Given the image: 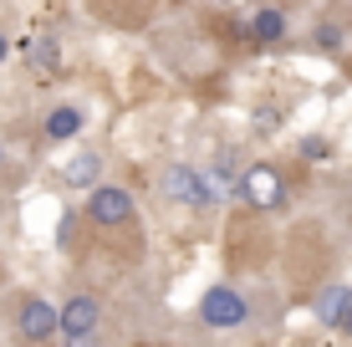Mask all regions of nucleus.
I'll list each match as a JSON object with an SVG mask.
<instances>
[{"instance_id": "1", "label": "nucleus", "mask_w": 352, "mask_h": 347, "mask_svg": "<svg viewBox=\"0 0 352 347\" xmlns=\"http://www.w3.org/2000/svg\"><path fill=\"white\" fill-rule=\"evenodd\" d=\"M199 322H204V327H220V332L245 327V322H250V296H245V291H235L230 281L210 286V291L199 296Z\"/></svg>"}, {"instance_id": "2", "label": "nucleus", "mask_w": 352, "mask_h": 347, "mask_svg": "<svg viewBox=\"0 0 352 347\" xmlns=\"http://www.w3.org/2000/svg\"><path fill=\"white\" fill-rule=\"evenodd\" d=\"M87 220L102 225V230H123V225L138 220V205L123 184H92L87 189Z\"/></svg>"}, {"instance_id": "3", "label": "nucleus", "mask_w": 352, "mask_h": 347, "mask_svg": "<svg viewBox=\"0 0 352 347\" xmlns=\"http://www.w3.org/2000/svg\"><path fill=\"white\" fill-rule=\"evenodd\" d=\"M235 194L245 199L250 210H281L286 205V179H281L276 164H250V169L240 174Z\"/></svg>"}, {"instance_id": "4", "label": "nucleus", "mask_w": 352, "mask_h": 347, "mask_svg": "<svg viewBox=\"0 0 352 347\" xmlns=\"http://www.w3.org/2000/svg\"><path fill=\"white\" fill-rule=\"evenodd\" d=\"M97 327H102V302H97V296L77 291V296H67V302L56 306V337L87 342V337H97Z\"/></svg>"}, {"instance_id": "5", "label": "nucleus", "mask_w": 352, "mask_h": 347, "mask_svg": "<svg viewBox=\"0 0 352 347\" xmlns=\"http://www.w3.org/2000/svg\"><path fill=\"white\" fill-rule=\"evenodd\" d=\"M164 194L174 199V205H189V210H210L214 205L210 174L189 169V164H168V169H164Z\"/></svg>"}, {"instance_id": "6", "label": "nucleus", "mask_w": 352, "mask_h": 347, "mask_svg": "<svg viewBox=\"0 0 352 347\" xmlns=\"http://www.w3.org/2000/svg\"><path fill=\"white\" fill-rule=\"evenodd\" d=\"M16 332H21V342H52L56 337V306L46 296H21L16 302Z\"/></svg>"}, {"instance_id": "7", "label": "nucleus", "mask_w": 352, "mask_h": 347, "mask_svg": "<svg viewBox=\"0 0 352 347\" xmlns=\"http://www.w3.org/2000/svg\"><path fill=\"white\" fill-rule=\"evenodd\" d=\"M82 128H87V113H82V107H72V102H56L52 113H46L41 133L52 138V143H67V138H77Z\"/></svg>"}, {"instance_id": "8", "label": "nucleus", "mask_w": 352, "mask_h": 347, "mask_svg": "<svg viewBox=\"0 0 352 347\" xmlns=\"http://www.w3.org/2000/svg\"><path fill=\"white\" fill-rule=\"evenodd\" d=\"M245 36H250L256 46H276V41L286 36V16H281L276 5H265V10H256V16L245 21Z\"/></svg>"}, {"instance_id": "9", "label": "nucleus", "mask_w": 352, "mask_h": 347, "mask_svg": "<svg viewBox=\"0 0 352 347\" xmlns=\"http://www.w3.org/2000/svg\"><path fill=\"white\" fill-rule=\"evenodd\" d=\"M347 296H352V291H347V281H327L322 291L311 296V317H317L322 327H332V322H337V312L347 306Z\"/></svg>"}, {"instance_id": "10", "label": "nucleus", "mask_w": 352, "mask_h": 347, "mask_svg": "<svg viewBox=\"0 0 352 347\" xmlns=\"http://www.w3.org/2000/svg\"><path fill=\"white\" fill-rule=\"evenodd\" d=\"M56 62H62V46H56L52 31H41L36 41H26V67L31 71H56Z\"/></svg>"}, {"instance_id": "11", "label": "nucleus", "mask_w": 352, "mask_h": 347, "mask_svg": "<svg viewBox=\"0 0 352 347\" xmlns=\"http://www.w3.org/2000/svg\"><path fill=\"white\" fill-rule=\"evenodd\" d=\"M97 174H102V153H77V159H67V169H62V179L72 189H92Z\"/></svg>"}, {"instance_id": "12", "label": "nucleus", "mask_w": 352, "mask_h": 347, "mask_svg": "<svg viewBox=\"0 0 352 347\" xmlns=\"http://www.w3.org/2000/svg\"><path fill=\"white\" fill-rule=\"evenodd\" d=\"M311 46L317 52H342V26H317L311 31Z\"/></svg>"}, {"instance_id": "13", "label": "nucleus", "mask_w": 352, "mask_h": 347, "mask_svg": "<svg viewBox=\"0 0 352 347\" xmlns=\"http://www.w3.org/2000/svg\"><path fill=\"white\" fill-rule=\"evenodd\" d=\"M72 235H77V214H62V225H56V245H62V250H72Z\"/></svg>"}, {"instance_id": "14", "label": "nucleus", "mask_w": 352, "mask_h": 347, "mask_svg": "<svg viewBox=\"0 0 352 347\" xmlns=\"http://www.w3.org/2000/svg\"><path fill=\"white\" fill-rule=\"evenodd\" d=\"M301 159H332V143L327 138H307L301 143Z\"/></svg>"}, {"instance_id": "15", "label": "nucleus", "mask_w": 352, "mask_h": 347, "mask_svg": "<svg viewBox=\"0 0 352 347\" xmlns=\"http://www.w3.org/2000/svg\"><path fill=\"white\" fill-rule=\"evenodd\" d=\"M332 332H337V337H352V296H347V306H342V312H337Z\"/></svg>"}, {"instance_id": "16", "label": "nucleus", "mask_w": 352, "mask_h": 347, "mask_svg": "<svg viewBox=\"0 0 352 347\" xmlns=\"http://www.w3.org/2000/svg\"><path fill=\"white\" fill-rule=\"evenodd\" d=\"M6 56H10V41H6V31H0V62H6Z\"/></svg>"}, {"instance_id": "17", "label": "nucleus", "mask_w": 352, "mask_h": 347, "mask_svg": "<svg viewBox=\"0 0 352 347\" xmlns=\"http://www.w3.org/2000/svg\"><path fill=\"white\" fill-rule=\"evenodd\" d=\"M0 164H6V148H0Z\"/></svg>"}]
</instances>
